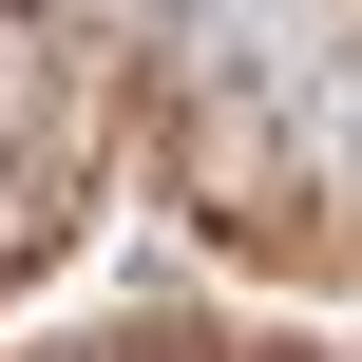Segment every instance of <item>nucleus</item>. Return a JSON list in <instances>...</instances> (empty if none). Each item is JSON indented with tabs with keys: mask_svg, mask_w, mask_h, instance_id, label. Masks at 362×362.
<instances>
[{
	"mask_svg": "<svg viewBox=\"0 0 362 362\" xmlns=\"http://www.w3.org/2000/svg\"><path fill=\"white\" fill-rule=\"evenodd\" d=\"M57 229H76V172H57V153H0V286H19Z\"/></svg>",
	"mask_w": 362,
	"mask_h": 362,
	"instance_id": "1",
	"label": "nucleus"
}]
</instances>
